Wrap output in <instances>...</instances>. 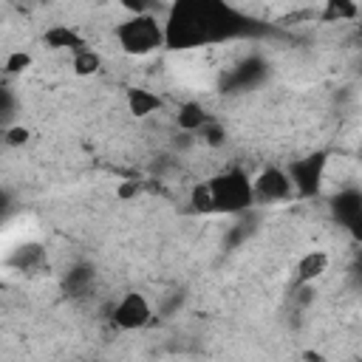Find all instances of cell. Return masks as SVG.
Listing matches in <instances>:
<instances>
[{
    "label": "cell",
    "mask_w": 362,
    "mask_h": 362,
    "mask_svg": "<svg viewBox=\"0 0 362 362\" xmlns=\"http://www.w3.org/2000/svg\"><path fill=\"white\" fill-rule=\"evenodd\" d=\"M25 68H31V54H25V51H11V54L6 57V71L23 74Z\"/></svg>",
    "instance_id": "5bb4252c"
},
{
    "label": "cell",
    "mask_w": 362,
    "mask_h": 362,
    "mask_svg": "<svg viewBox=\"0 0 362 362\" xmlns=\"http://www.w3.org/2000/svg\"><path fill=\"white\" fill-rule=\"evenodd\" d=\"M139 189H141V184H139V181H133V178H127V181H122V184L116 187V198L130 201V198H136V195H139Z\"/></svg>",
    "instance_id": "2e32d148"
},
{
    "label": "cell",
    "mask_w": 362,
    "mask_h": 362,
    "mask_svg": "<svg viewBox=\"0 0 362 362\" xmlns=\"http://www.w3.org/2000/svg\"><path fill=\"white\" fill-rule=\"evenodd\" d=\"M325 20H354L356 17V3L354 0H328V8L322 14Z\"/></svg>",
    "instance_id": "7c38bea8"
},
{
    "label": "cell",
    "mask_w": 362,
    "mask_h": 362,
    "mask_svg": "<svg viewBox=\"0 0 362 362\" xmlns=\"http://www.w3.org/2000/svg\"><path fill=\"white\" fill-rule=\"evenodd\" d=\"M201 130H204V139H206L209 144H221V141H223V130H221L218 124L204 122V124H201Z\"/></svg>",
    "instance_id": "e0dca14e"
},
{
    "label": "cell",
    "mask_w": 362,
    "mask_h": 362,
    "mask_svg": "<svg viewBox=\"0 0 362 362\" xmlns=\"http://www.w3.org/2000/svg\"><path fill=\"white\" fill-rule=\"evenodd\" d=\"M42 40H45L51 48H68V51H79V48L85 45L82 37H79L74 28H68V25H51Z\"/></svg>",
    "instance_id": "9c48e42d"
},
{
    "label": "cell",
    "mask_w": 362,
    "mask_h": 362,
    "mask_svg": "<svg viewBox=\"0 0 362 362\" xmlns=\"http://www.w3.org/2000/svg\"><path fill=\"white\" fill-rule=\"evenodd\" d=\"M325 269H328V255H325L322 249L308 252V255H303L300 263H297V280H300V283H311V280H317Z\"/></svg>",
    "instance_id": "ba28073f"
},
{
    "label": "cell",
    "mask_w": 362,
    "mask_h": 362,
    "mask_svg": "<svg viewBox=\"0 0 362 362\" xmlns=\"http://www.w3.org/2000/svg\"><path fill=\"white\" fill-rule=\"evenodd\" d=\"M322 167H325V156H308L291 164L288 181L294 189H300L303 195H311L320 189V178H322Z\"/></svg>",
    "instance_id": "5b68a950"
},
{
    "label": "cell",
    "mask_w": 362,
    "mask_h": 362,
    "mask_svg": "<svg viewBox=\"0 0 362 362\" xmlns=\"http://www.w3.org/2000/svg\"><path fill=\"white\" fill-rule=\"evenodd\" d=\"M232 11L221 0H175L164 25V45L184 48L218 40L226 34Z\"/></svg>",
    "instance_id": "6da1fadb"
},
{
    "label": "cell",
    "mask_w": 362,
    "mask_h": 362,
    "mask_svg": "<svg viewBox=\"0 0 362 362\" xmlns=\"http://www.w3.org/2000/svg\"><path fill=\"white\" fill-rule=\"evenodd\" d=\"M252 192L257 198H263V201H280V198H286L291 192V181H288V175L283 170L269 167V170H263L257 175V181L252 184Z\"/></svg>",
    "instance_id": "8992f818"
},
{
    "label": "cell",
    "mask_w": 362,
    "mask_h": 362,
    "mask_svg": "<svg viewBox=\"0 0 362 362\" xmlns=\"http://www.w3.org/2000/svg\"><path fill=\"white\" fill-rule=\"evenodd\" d=\"M116 40H119L122 51L141 57V54H150L158 45H164V25L153 14H133L130 20L116 25Z\"/></svg>",
    "instance_id": "7a4b0ae2"
},
{
    "label": "cell",
    "mask_w": 362,
    "mask_h": 362,
    "mask_svg": "<svg viewBox=\"0 0 362 362\" xmlns=\"http://www.w3.org/2000/svg\"><path fill=\"white\" fill-rule=\"evenodd\" d=\"M28 136H31L28 127H20V124H17V127H8V130H6V144H11V147H23V144L28 141Z\"/></svg>",
    "instance_id": "9a60e30c"
},
{
    "label": "cell",
    "mask_w": 362,
    "mask_h": 362,
    "mask_svg": "<svg viewBox=\"0 0 362 362\" xmlns=\"http://www.w3.org/2000/svg\"><path fill=\"white\" fill-rule=\"evenodd\" d=\"M122 6L127 11H133V14H150V8H153L150 0H122Z\"/></svg>",
    "instance_id": "ac0fdd59"
},
{
    "label": "cell",
    "mask_w": 362,
    "mask_h": 362,
    "mask_svg": "<svg viewBox=\"0 0 362 362\" xmlns=\"http://www.w3.org/2000/svg\"><path fill=\"white\" fill-rule=\"evenodd\" d=\"M189 204H192L195 212H212L215 204H212V189H209V184H195L192 192H189Z\"/></svg>",
    "instance_id": "4fadbf2b"
},
{
    "label": "cell",
    "mask_w": 362,
    "mask_h": 362,
    "mask_svg": "<svg viewBox=\"0 0 362 362\" xmlns=\"http://www.w3.org/2000/svg\"><path fill=\"white\" fill-rule=\"evenodd\" d=\"M127 107L136 119H144L161 107V99L147 88H133V90H127Z\"/></svg>",
    "instance_id": "52a82bcc"
},
{
    "label": "cell",
    "mask_w": 362,
    "mask_h": 362,
    "mask_svg": "<svg viewBox=\"0 0 362 362\" xmlns=\"http://www.w3.org/2000/svg\"><path fill=\"white\" fill-rule=\"evenodd\" d=\"M209 189H212V204L221 212H238V209H246L255 201L252 184L240 170L221 173L218 178L209 181Z\"/></svg>",
    "instance_id": "3957f363"
},
{
    "label": "cell",
    "mask_w": 362,
    "mask_h": 362,
    "mask_svg": "<svg viewBox=\"0 0 362 362\" xmlns=\"http://www.w3.org/2000/svg\"><path fill=\"white\" fill-rule=\"evenodd\" d=\"M113 322L124 331H136V328H144L150 322V303L141 297V294H124L116 308H113Z\"/></svg>",
    "instance_id": "277c9868"
},
{
    "label": "cell",
    "mask_w": 362,
    "mask_h": 362,
    "mask_svg": "<svg viewBox=\"0 0 362 362\" xmlns=\"http://www.w3.org/2000/svg\"><path fill=\"white\" fill-rule=\"evenodd\" d=\"M175 122H178L181 130H201V124L206 122V113H204V107H201L198 102H184V105L178 107Z\"/></svg>",
    "instance_id": "30bf717a"
},
{
    "label": "cell",
    "mask_w": 362,
    "mask_h": 362,
    "mask_svg": "<svg viewBox=\"0 0 362 362\" xmlns=\"http://www.w3.org/2000/svg\"><path fill=\"white\" fill-rule=\"evenodd\" d=\"M74 71L79 74V76H90V74H96L99 71V65H102V59H99V54L96 51H90V48H79V51H74Z\"/></svg>",
    "instance_id": "8fae6325"
}]
</instances>
